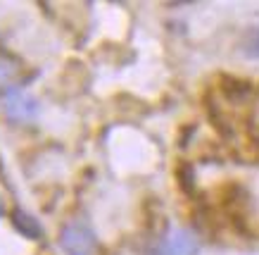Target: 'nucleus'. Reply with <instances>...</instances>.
<instances>
[{"instance_id":"1","label":"nucleus","mask_w":259,"mask_h":255,"mask_svg":"<svg viewBox=\"0 0 259 255\" xmlns=\"http://www.w3.org/2000/svg\"><path fill=\"white\" fill-rule=\"evenodd\" d=\"M62 243L67 255H91L95 250V236L93 231L83 227V224H69L62 231Z\"/></svg>"},{"instance_id":"2","label":"nucleus","mask_w":259,"mask_h":255,"mask_svg":"<svg viewBox=\"0 0 259 255\" xmlns=\"http://www.w3.org/2000/svg\"><path fill=\"white\" fill-rule=\"evenodd\" d=\"M197 239L188 229H176L162 239L155 255H197Z\"/></svg>"},{"instance_id":"3","label":"nucleus","mask_w":259,"mask_h":255,"mask_svg":"<svg viewBox=\"0 0 259 255\" xmlns=\"http://www.w3.org/2000/svg\"><path fill=\"white\" fill-rule=\"evenodd\" d=\"M36 100L29 96H24V93H12V96L5 100V112H8L12 120H31L33 115H36Z\"/></svg>"},{"instance_id":"4","label":"nucleus","mask_w":259,"mask_h":255,"mask_svg":"<svg viewBox=\"0 0 259 255\" xmlns=\"http://www.w3.org/2000/svg\"><path fill=\"white\" fill-rule=\"evenodd\" d=\"M15 217H17V224H19V229L22 231H26L29 236H38V224L33 222L29 215H22V212H15Z\"/></svg>"},{"instance_id":"5","label":"nucleus","mask_w":259,"mask_h":255,"mask_svg":"<svg viewBox=\"0 0 259 255\" xmlns=\"http://www.w3.org/2000/svg\"><path fill=\"white\" fill-rule=\"evenodd\" d=\"M15 74H17V67H12L5 57H0V86L10 84V81L15 79Z\"/></svg>"},{"instance_id":"6","label":"nucleus","mask_w":259,"mask_h":255,"mask_svg":"<svg viewBox=\"0 0 259 255\" xmlns=\"http://www.w3.org/2000/svg\"><path fill=\"white\" fill-rule=\"evenodd\" d=\"M245 53H247L250 57H259V29H252V31L247 33Z\"/></svg>"}]
</instances>
